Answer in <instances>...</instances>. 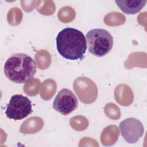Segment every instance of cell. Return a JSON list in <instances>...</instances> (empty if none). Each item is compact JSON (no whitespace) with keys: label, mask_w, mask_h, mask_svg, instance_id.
Listing matches in <instances>:
<instances>
[{"label":"cell","mask_w":147,"mask_h":147,"mask_svg":"<svg viewBox=\"0 0 147 147\" xmlns=\"http://www.w3.org/2000/svg\"><path fill=\"white\" fill-rule=\"evenodd\" d=\"M78 100L74 92L63 88L59 91L52 105L53 108L63 115H69L78 108Z\"/></svg>","instance_id":"obj_5"},{"label":"cell","mask_w":147,"mask_h":147,"mask_svg":"<svg viewBox=\"0 0 147 147\" xmlns=\"http://www.w3.org/2000/svg\"><path fill=\"white\" fill-rule=\"evenodd\" d=\"M146 2L139 0L115 1L121 11L127 14H135L138 13L145 6Z\"/></svg>","instance_id":"obj_7"},{"label":"cell","mask_w":147,"mask_h":147,"mask_svg":"<svg viewBox=\"0 0 147 147\" xmlns=\"http://www.w3.org/2000/svg\"><path fill=\"white\" fill-rule=\"evenodd\" d=\"M121 134L129 144L136 143L143 136L144 128L140 121L135 118H127L119 124Z\"/></svg>","instance_id":"obj_6"},{"label":"cell","mask_w":147,"mask_h":147,"mask_svg":"<svg viewBox=\"0 0 147 147\" xmlns=\"http://www.w3.org/2000/svg\"><path fill=\"white\" fill-rule=\"evenodd\" d=\"M86 39L89 52L96 57L105 56L113 47V37L106 29H91L86 34Z\"/></svg>","instance_id":"obj_3"},{"label":"cell","mask_w":147,"mask_h":147,"mask_svg":"<svg viewBox=\"0 0 147 147\" xmlns=\"http://www.w3.org/2000/svg\"><path fill=\"white\" fill-rule=\"evenodd\" d=\"M32 111L30 100L21 94H15L6 106L5 114L8 118L18 121L26 118Z\"/></svg>","instance_id":"obj_4"},{"label":"cell","mask_w":147,"mask_h":147,"mask_svg":"<svg viewBox=\"0 0 147 147\" xmlns=\"http://www.w3.org/2000/svg\"><path fill=\"white\" fill-rule=\"evenodd\" d=\"M37 65L28 55L17 53L11 55L4 64L6 78L15 83H25L32 79L36 73Z\"/></svg>","instance_id":"obj_2"},{"label":"cell","mask_w":147,"mask_h":147,"mask_svg":"<svg viewBox=\"0 0 147 147\" xmlns=\"http://www.w3.org/2000/svg\"><path fill=\"white\" fill-rule=\"evenodd\" d=\"M59 53L70 60H82L87 49L86 39L83 32L67 27L61 30L56 38Z\"/></svg>","instance_id":"obj_1"}]
</instances>
